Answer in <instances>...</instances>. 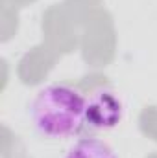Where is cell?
<instances>
[{"label":"cell","mask_w":157,"mask_h":158,"mask_svg":"<svg viewBox=\"0 0 157 158\" xmlns=\"http://www.w3.org/2000/svg\"><path fill=\"white\" fill-rule=\"evenodd\" d=\"M65 158H120L117 151L100 138H79L74 142Z\"/></svg>","instance_id":"obj_3"},{"label":"cell","mask_w":157,"mask_h":158,"mask_svg":"<svg viewBox=\"0 0 157 158\" xmlns=\"http://www.w3.org/2000/svg\"><path fill=\"white\" fill-rule=\"evenodd\" d=\"M124 118V103L109 88L96 90L85 105V123L98 131L115 129Z\"/></svg>","instance_id":"obj_2"},{"label":"cell","mask_w":157,"mask_h":158,"mask_svg":"<svg viewBox=\"0 0 157 158\" xmlns=\"http://www.w3.org/2000/svg\"><path fill=\"white\" fill-rule=\"evenodd\" d=\"M83 94L70 85H48L35 96L30 116L35 131L44 138L59 140L78 134L85 125Z\"/></svg>","instance_id":"obj_1"}]
</instances>
